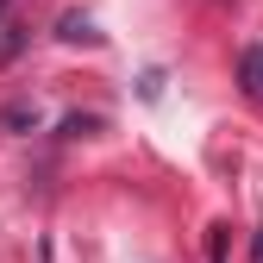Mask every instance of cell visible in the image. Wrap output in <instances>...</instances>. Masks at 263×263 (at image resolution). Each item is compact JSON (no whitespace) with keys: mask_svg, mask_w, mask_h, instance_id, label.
Here are the masks:
<instances>
[{"mask_svg":"<svg viewBox=\"0 0 263 263\" xmlns=\"http://www.w3.org/2000/svg\"><path fill=\"white\" fill-rule=\"evenodd\" d=\"M238 76H245V88H251V94H257V101H263V44H257V50H245V57H238Z\"/></svg>","mask_w":263,"mask_h":263,"instance_id":"1","label":"cell"}]
</instances>
